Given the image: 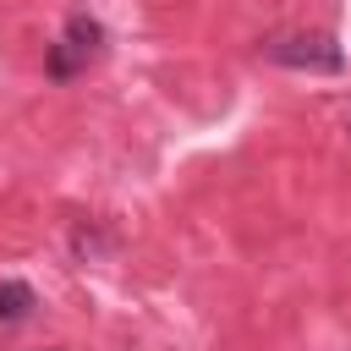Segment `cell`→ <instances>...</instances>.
<instances>
[{
    "label": "cell",
    "instance_id": "cell-1",
    "mask_svg": "<svg viewBox=\"0 0 351 351\" xmlns=\"http://www.w3.org/2000/svg\"><path fill=\"white\" fill-rule=\"evenodd\" d=\"M263 55L274 66H291V71H340L346 66V55L329 33H274L263 44Z\"/></svg>",
    "mask_w": 351,
    "mask_h": 351
},
{
    "label": "cell",
    "instance_id": "cell-2",
    "mask_svg": "<svg viewBox=\"0 0 351 351\" xmlns=\"http://www.w3.org/2000/svg\"><path fill=\"white\" fill-rule=\"evenodd\" d=\"M66 44L77 49V60H82V66H88L93 55H104V27H99V16L71 11V16H66Z\"/></svg>",
    "mask_w": 351,
    "mask_h": 351
},
{
    "label": "cell",
    "instance_id": "cell-3",
    "mask_svg": "<svg viewBox=\"0 0 351 351\" xmlns=\"http://www.w3.org/2000/svg\"><path fill=\"white\" fill-rule=\"evenodd\" d=\"M33 285L27 280H0V324H22L33 313Z\"/></svg>",
    "mask_w": 351,
    "mask_h": 351
},
{
    "label": "cell",
    "instance_id": "cell-4",
    "mask_svg": "<svg viewBox=\"0 0 351 351\" xmlns=\"http://www.w3.org/2000/svg\"><path fill=\"white\" fill-rule=\"evenodd\" d=\"M77 66H82V60H77V49H71L66 38H60V44H49V77H60V82H66Z\"/></svg>",
    "mask_w": 351,
    "mask_h": 351
}]
</instances>
